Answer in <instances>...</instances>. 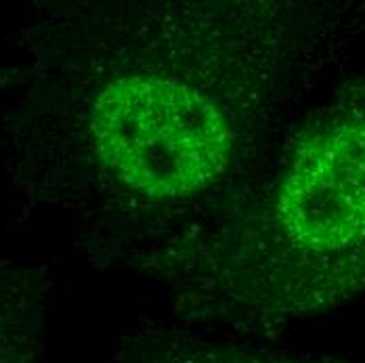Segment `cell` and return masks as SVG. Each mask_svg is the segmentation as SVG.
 Instances as JSON below:
<instances>
[{"instance_id": "obj_1", "label": "cell", "mask_w": 365, "mask_h": 363, "mask_svg": "<svg viewBox=\"0 0 365 363\" xmlns=\"http://www.w3.org/2000/svg\"><path fill=\"white\" fill-rule=\"evenodd\" d=\"M269 4L48 6L0 73L15 189L91 246H122L227 193L279 91Z\"/></svg>"}, {"instance_id": "obj_2", "label": "cell", "mask_w": 365, "mask_h": 363, "mask_svg": "<svg viewBox=\"0 0 365 363\" xmlns=\"http://www.w3.org/2000/svg\"><path fill=\"white\" fill-rule=\"evenodd\" d=\"M182 252L187 324L246 334L334 311L365 292V88L324 108L255 200Z\"/></svg>"}, {"instance_id": "obj_4", "label": "cell", "mask_w": 365, "mask_h": 363, "mask_svg": "<svg viewBox=\"0 0 365 363\" xmlns=\"http://www.w3.org/2000/svg\"><path fill=\"white\" fill-rule=\"evenodd\" d=\"M0 363H46V282L0 252Z\"/></svg>"}, {"instance_id": "obj_3", "label": "cell", "mask_w": 365, "mask_h": 363, "mask_svg": "<svg viewBox=\"0 0 365 363\" xmlns=\"http://www.w3.org/2000/svg\"><path fill=\"white\" fill-rule=\"evenodd\" d=\"M113 363H331L256 347L210 329L135 324L120 336Z\"/></svg>"}]
</instances>
